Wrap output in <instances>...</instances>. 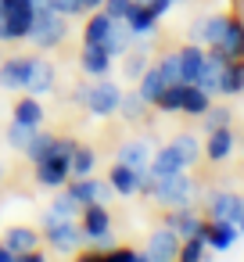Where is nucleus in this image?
<instances>
[{"label":"nucleus","instance_id":"1","mask_svg":"<svg viewBox=\"0 0 244 262\" xmlns=\"http://www.w3.org/2000/svg\"><path fill=\"white\" fill-rule=\"evenodd\" d=\"M76 147H79L76 137H58V140H54V151H51L43 162L33 165L36 187H43V190H61V187L72 180V155H76Z\"/></svg>","mask_w":244,"mask_h":262},{"label":"nucleus","instance_id":"2","mask_svg":"<svg viewBox=\"0 0 244 262\" xmlns=\"http://www.w3.org/2000/svg\"><path fill=\"white\" fill-rule=\"evenodd\" d=\"M69 40V18L58 15L47 0H36V18H33V29H29V43L36 51H54Z\"/></svg>","mask_w":244,"mask_h":262},{"label":"nucleus","instance_id":"3","mask_svg":"<svg viewBox=\"0 0 244 262\" xmlns=\"http://www.w3.org/2000/svg\"><path fill=\"white\" fill-rule=\"evenodd\" d=\"M33 18H36V0H8V11L0 15V43L29 40Z\"/></svg>","mask_w":244,"mask_h":262},{"label":"nucleus","instance_id":"4","mask_svg":"<svg viewBox=\"0 0 244 262\" xmlns=\"http://www.w3.org/2000/svg\"><path fill=\"white\" fill-rule=\"evenodd\" d=\"M194 198H197V180H194L187 169H183V172H172V176H165V180H158V187H154V194H151V201L162 205V208L194 205Z\"/></svg>","mask_w":244,"mask_h":262},{"label":"nucleus","instance_id":"5","mask_svg":"<svg viewBox=\"0 0 244 262\" xmlns=\"http://www.w3.org/2000/svg\"><path fill=\"white\" fill-rule=\"evenodd\" d=\"M122 86L112 79V76H104V79H94L90 83V90H86V101H83V108L90 112V115H97V119H108V115H119V104H122Z\"/></svg>","mask_w":244,"mask_h":262},{"label":"nucleus","instance_id":"6","mask_svg":"<svg viewBox=\"0 0 244 262\" xmlns=\"http://www.w3.org/2000/svg\"><path fill=\"white\" fill-rule=\"evenodd\" d=\"M43 241L51 244L54 255H76L86 241H83V230L76 219H61V223H47L43 226Z\"/></svg>","mask_w":244,"mask_h":262},{"label":"nucleus","instance_id":"7","mask_svg":"<svg viewBox=\"0 0 244 262\" xmlns=\"http://www.w3.org/2000/svg\"><path fill=\"white\" fill-rule=\"evenodd\" d=\"M33 58H36V54H11V58L0 61V90L26 94L29 72H33Z\"/></svg>","mask_w":244,"mask_h":262},{"label":"nucleus","instance_id":"8","mask_svg":"<svg viewBox=\"0 0 244 262\" xmlns=\"http://www.w3.org/2000/svg\"><path fill=\"white\" fill-rule=\"evenodd\" d=\"M65 190H69L79 205H108V201L115 198L112 183L101 180V176H79V180H69Z\"/></svg>","mask_w":244,"mask_h":262},{"label":"nucleus","instance_id":"9","mask_svg":"<svg viewBox=\"0 0 244 262\" xmlns=\"http://www.w3.org/2000/svg\"><path fill=\"white\" fill-rule=\"evenodd\" d=\"M205 215L194 208V205H176V208H169L165 212V223L162 226H169L180 241H187V237H201L205 233Z\"/></svg>","mask_w":244,"mask_h":262},{"label":"nucleus","instance_id":"10","mask_svg":"<svg viewBox=\"0 0 244 262\" xmlns=\"http://www.w3.org/2000/svg\"><path fill=\"white\" fill-rule=\"evenodd\" d=\"M244 212V194L237 190H208V201H205V219H226V223H237Z\"/></svg>","mask_w":244,"mask_h":262},{"label":"nucleus","instance_id":"11","mask_svg":"<svg viewBox=\"0 0 244 262\" xmlns=\"http://www.w3.org/2000/svg\"><path fill=\"white\" fill-rule=\"evenodd\" d=\"M180 237L169 230V226H158V230H151V237H147V244H144V255L151 258V262H176L180 258Z\"/></svg>","mask_w":244,"mask_h":262},{"label":"nucleus","instance_id":"12","mask_svg":"<svg viewBox=\"0 0 244 262\" xmlns=\"http://www.w3.org/2000/svg\"><path fill=\"white\" fill-rule=\"evenodd\" d=\"M79 230H83V241H97V237H108L112 233V212L108 205H83L79 208Z\"/></svg>","mask_w":244,"mask_h":262},{"label":"nucleus","instance_id":"13","mask_svg":"<svg viewBox=\"0 0 244 262\" xmlns=\"http://www.w3.org/2000/svg\"><path fill=\"white\" fill-rule=\"evenodd\" d=\"M237 147V137H233V126H219L212 133H205V144H201V158H208L212 165L226 162Z\"/></svg>","mask_w":244,"mask_h":262},{"label":"nucleus","instance_id":"14","mask_svg":"<svg viewBox=\"0 0 244 262\" xmlns=\"http://www.w3.org/2000/svg\"><path fill=\"white\" fill-rule=\"evenodd\" d=\"M223 29H226V15H201V18L190 22L187 40L190 43H201V47H215L219 36H223Z\"/></svg>","mask_w":244,"mask_h":262},{"label":"nucleus","instance_id":"15","mask_svg":"<svg viewBox=\"0 0 244 262\" xmlns=\"http://www.w3.org/2000/svg\"><path fill=\"white\" fill-rule=\"evenodd\" d=\"M112 65H115V58H112L104 47H97V43H83V51H79V72H83V76H90V79H104V76H112Z\"/></svg>","mask_w":244,"mask_h":262},{"label":"nucleus","instance_id":"16","mask_svg":"<svg viewBox=\"0 0 244 262\" xmlns=\"http://www.w3.org/2000/svg\"><path fill=\"white\" fill-rule=\"evenodd\" d=\"M215 51L223 58H230V61L244 58V15H226V29H223Z\"/></svg>","mask_w":244,"mask_h":262},{"label":"nucleus","instance_id":"17","mask_svg":"<svg viewBox=\"0 0 244 262\" xmlns=\"http://www.w3.org/2000/svg\"><path fill=\"white\" fill-rule=\"evenodd\" d=\"M151 155H154V144H151V140H144V137H133V140L119 144L115 162H122V165H129V169L144 172V169L151 165Z\"/></svg>","mask_w":244,"mask_h":262},{"label":"nucleus","instance_id":"18","mask_svg":"<svg viewBox=\"0 0 244 262\" xmlns=\"http://www.w3.org/2000/svg\"><path fill=\"white\" fill-rule=\"evenodd\" d=\"M201 237H205L208 251H230V248L240 241V230H237V223H226V219H208Z\"/></svg>","mask_w":244,"mask_h":262},{"label":"nucleus","instance_id":"19","mask_svg":"<svg viewBox=\"0 0 244 262\" xmlns=\"http://www.w3.org/2000/svg\"><path fill=\"white\" fill-rule=\"evenodd\" d=\"M40 241H43V233H40L36 226H8V230H4V241H0V244H4L8 251H15V258H18V255L40 248Z\"/></svg>","mask_w":244,"mask_h":262},{"label":"nucleus","instance_id":"20","mask_svg":"<svg viewBox=\"0 0 244 262\" xmlns=\"http://www.w3.org/2000/svg\"><path fill=\"white\" fill-rule=\"evenodd\" d=\"M226 61H230V58H223L215 47H205V65H201V72H197V79H194V83L215 97V90H219V76H223Z\"/></svg>","mask_w":244,"mask_h":262},{"label":"nucleus","instance_id":"21","mask_svg":"<svg viewBox=\"0 0 244 262\" xmlns=\"http://www.w3.org/2000/svg\"><path fill=\"white\" fill-rule=\"evenodd\" d=\"M79 208H83V205H79V201H76L65 187H61V190H54V201L43 208L40 223L47 226V223H61V219H79Z\"/></svg>","mask_w":244,"mask_h":262},{"label":"nucleus","instance_id":"22","mask_svg":"<svg viewBox=\"0 0 244 262\" xmlns=\"http://www.w3.org/2000/svg\"><path fill=\"white\" fill-rule=\"evenodd\" d=\"M122 22L129 26V33H133V36H154V29H158L162 15H158L151 4H133V8H129V15H126Z\"/></svg>","mask_w":244,"mask_h":262},{"label":"nucleus","instance_id":"23","mask_svg":"<svg viewBox=\"0 0 244 262\" xmlns=\"http://www.w3.org/2000/svg\"><path fill=\"white\" fill-rule=\"evenodd\" d=\"M104 180L112 183L115 198H137V187H140V172H137V169H129V165L115 162V165L108 169V176H104Z\"/></svg>","mask_w":244,"mask_h":262},{"label":"nucleus","instance_id":"24","mask_svg":"<svg viewBox=\"0 0 244 262\" xmlns=\"http://www.w3.org/2000/svg\"><path fill=\"white\" fill-rule=\"evenodd\" d=\"M176 58H180V83H194L197 72H201V65H205V47L187 40V43L176 51Z\"/></svg>","mask_w":244,"mask_h":262},{"label":"nucleus","instance_id":"25","mask_svg":"<svg viewBox=\"0 0 244 262\" xmlns=\"http://www.w3.org/2000/svg\"><path fill=\"white\" fill-rule=\"evenodd\" d=\"M54 79H58L54 65H51L47 58H33V72H29V86H26V94H33V97L51 94V90H54Z\"/></svg>","mask_w":244,"mask_h":262},{"label":"nucleus","instance_id":"26","mask_svg":"<svg viewBox=\"0 0 244 262\" xmlns=\"http://www.w3.org/2000/svg\"><path fill=\"white\" fill-rule=\"evenodd\" d=\"M11 119H15V122H26V126H43L47 108H43V101H40V97L22 94V97L11 104Z\"/></svg>","mask_w":244,"mask_h":262},{"label":"nucleus","instance_id":"27","mask_svg":"<svg viewBox=\"0 0 244 262\" xmlns=\"http://www.w3.org/2000/svg\"><path fill=\"white\" fill-rule=\"evenodd\" d=\"M187 165L180 162V155L172 151V144H165V147H154V155H151V165H147V172L154 176V180H165V176H172V172H183Z\"/></svg>","mask_w":244,"mask_h":262},{"label":"nucleus","instance_id":"28","mask_svg":"<svg viewBox=\"0 0 244 262\" xmlns=\"http://www.w3.org/2000/svg\"><path fill=\"white\" fill-rule=\"evenodd\" d=\"M240 94H244V58L226 61V69H223V76H219L215 97H240Z\"/></svg>","mask_w":244,"mask_h":262},{"label":"nucleus","instance_id":"29","mask_svg":"<svg viewBox=\"0 0 244 262\" xmlns=\"http://www.w3.org/2000/svg\"><path fill=\"white\" fill-rule=\"evenodd\" d=\"M212 104V94L201 90L197 83H183V104H180V115H190V119H201Z\"/></svg>","mask_w":244,"mask_h":262},{"label":"nucleus","instance_id":"30","mask_svg":"<svg viewBox=\"0 0 244 262\" xmlns=\"http://www.w3.org/2000/svg\"><path fill=\"white\" fill-rule=\"evenodd\" d=\"M112 22L115 18H108L104 11H90L86 15V26H83V43H104L108 40V33H112Z\"/></svg>","mask_w":244,"mask_h":262},{"label":"nucleus","instance_id":"31","mask_svg":"<svg viewBox=\"0 0 244 262\" xmlns=\"http://www.w3.org/2000/svg\"><path fill=\"white\" fill-rule=\"evenodd\" d=\"M133 40H137V36L129 33V26H126V22H112V33H108V40H104L101 47H104L112 58H122V54L133 47Z\"/></svg>","mask_w":244,"mask_h":262},{"label":"nucleus","instance_id":"32","mask_svg":"<svg viewBox=\"0 0 244 262\" xmlns=\"http://www.w3.org/2000/svg\"><path fill=\"white\" fill-rule=\"evenodd\" d=\"M165 86H169V83L162 79V72L154 69V61H151V65H147V72L137 79V94H140V97H144L151 108H154V101H158V94H162Z\"/></svg>","mask_w":244,"mask_h":262},{"label":"nucleus","instance_id":"33","mask_svg":"<svg viewBox=\"0 0 244 262\" xmlns=\"http://www.w3.org/2000/svg\"><path fill=\"white\" fill-rule=\"evenodd\" d=\"M169 144H172V151L180 155V162H183L187 169L197 165V158H201V140H197L194 133H176Z\"/></svg>","mask_w":244,"mask_h":262},{"label":"nucleus","instance_id":"34","mask_svg":"<svg viewBox=\"0 0 244 262\" xmlns=\"http://www.w3.org/2000/svg\"><path fill=\"white\" fill-rule=\"evenodd\" d=\"M147 112H151V104L137 94V90H126L122 94V104H119V115L126 119V122H144L147 119Z\"/></svg>","mask_w":244,"mask_h":262},{"label":"nucleus","instance_id":"35","mask_svg":"<svg viewBox=\"0 0 244 262\" xmlns=\"http://www.w3.org/2000/svg\"><path fill=\"white\" fill-rule=\"evenodd\" d=\"M54 140H58V133H51V129H43V126H40V129H36V137L29 140V147H26L22 155L36 165V162H43V158L54 151Z\"/></svg>","mask_w":244,"mask_h":262},{"label":"nucleus","instance_id":"36","mask_svg":"<svg viewBox=\"0 0 244 262\" xmlns=\"http://www.w3.org/2000/svg\"><path fill=\"white\" fill-rule=\"evenodd\" d=\"M36 129H40V126H26V122H15V119H11V126L4 129V140H8V147H11V151H18V155H22V151L29 147V140L36 137Z\"/></svg>","mask_w":244,"mask_h":262},{"label":"nucleus","instance_id":"37","mask_svg":"<svg viewBox=\"0 0 244 262\" xmlns=\"http://www.w3.org/2000/svg\"><path fill=\"white\" fill-rule=\"evenodd\" d=\"M94 169H97V151L86 147V144H79L76 155H72V180H79V176H94Z\"/></svg>","mask_w":244,"mask_h":262},{"label":"nucleus","instance_id":"38","mask_svg":"<svg viewBox=\"0 0 244 262\" xmlns=\"http://www.w3.org/2000/svg\"><path fill=\"white\" fill-rule=\"evenodd\" d=\"M180 104H183V83L165 86V90L158 94V101H154V108L165 112V115H180Z\"/></svg>","mask_w":244,"mask_h":262},{"label":"nucleus","instance_id":"39","mask_svg":"<svg viewBox=\"0 0 244 262\" xmlns=\"http://www.w3.org/2000/svg\"><path fill=\"white\" fill-rule=\"evenodd\" d=\"M230 122H233V112H230L226 104H215V101H212L208 112L201 115V129H205V133H212V129H219V126H230Z\"/></svg>","mask_w":244,"mask_h":262},{"label":"nucleus","instance_id":"40","mask_svg":"<svg viewBox=\"0 0 244 262\" xmlns=\"http://www.w3.org/2000/svg\"><path fill=\"white\" fill-rule=\"evenodd\" d=\"M205 255H208L205 237H187V241L180 244V258H176V262H205Z\"/></svg>","mask_w":244,"mask_h":262},{"label":"nucleus","instance_id":"41","mask_svg":"<svg viewBox=\"0 0 244 262\" xmlns=\"http://www.w3.org/2000/svg\"><path fill=\"white\" fill-rule=\"evenodd\" d=\"M154 69L162 72V79L172 86V83H180V58H176V51H169V54H162L158 61H154Z\"/></svg>","mask_w":244,"mask_h":262},{"label":"nucleus","instance_id":"42","mask_svg":"<svg viewBox=\"0 0 244 262\" xmlns=\"http://www.w3.org/2000/svg\"><path fill=\"white\" fill-rule=\"evenodd\" d=\"M47 4L58 11V15H65V18H79V15H90L86 11V0H47Z\"/></svg>","mask_w":244,"mask_h":262},{"label":"nucleus","instance_id":"43","mask_svg":"<svg viewBox=\"0 0 244 262\" xmlns=\"http://www.w3.org/2000/svg\"><path fill=\"white\" fill-rule=\"evenodd\" d=\"M129 8H133V0H104V4H101V11L108 18H115V22H122L129 15Z\"/></svg>","mask_w":244,"mask_h":262},{"label":"nucleus","instance_id":"44","mask_svg":"<svg viewBox=\"0 0 244 262\" xmlns=\"http://www.w3.org/2000/svg\"><path fill=\"white\" fill-rule=\"evenodd\" d=\"M133 251H137V248H119V244H115L112 251H101V258H104V262H133Z\"/></svg>","mask_w":244,"mask_h":262},{"label":"nucleus","instance_id":"45","mask_svg":"<svg viewBox=\"0 0 244 262\" xmlns=\"http://www.w3.org/2000/svg\"><path fill=\"white\" fill-rule=\"evenodd\" d=\"M90 248H94V251H112V248H115V233H108V237H97V241H90Z\"/></svg>","mask_w":244,"mask_h":262},{"label":"nucleus","instance_id":"46","mask_svg":"<svg viewBox=\"0 0 244 262\" xmlns=\"http://www.w3.org/2000/svg\"><path fill=\"white\" fill-rule=\"evenodd\" d=\"M15 262H51V258H47V251H40V248H33V251H26V255H18Z\"/></svg>","mask_w":244,"mask_h":262},{"label":"nucleus","instance_id":"47","mask_svg":"<svg viewBox=\"0 0 244 262\" xmlns=\"http://www.w3.org/2000/svg\"><path fill=\"white\" fill-rule=\"evenodd\" d=\"M72 262H104V258H101V251H94V248H90V251H79Z\"/></svg>","mask_w":244,"mask_h":262},{"label":"nucleus","instance_id":"48","mask_svg":"<svg viewBox=\"0 0 244 262\" xmlns=\"http://www.w3.org/2000/svg\"><path fill=\"white\" fill-rule=\"evenodd\" d=\"M86 90H90V83H79V86L72 90V101H76V104H83V101H86Z\"/></svg>","mask_w":244,"mask_h":262},{"label":"nucleus","instance_id":"49","mask_svg":"<svg viewBox=\"0 0 244 262\" xmlns=\"http://www.w3.org/2000/svg\"><path fill=\"white\" fill-rule=\"evenodd\" d=\"M0 262H15V251H8L4 244H0Z\"/></svg>","mask_w":244,"mask_h":262},{"label":"nucleus","instance_id":"50","mask_svg":"<svg viewBox=\"0 0 244 262\" xmlns=\"http://www.w3.org/2000/svg\"><path fill=\"white\" fill-rule=\"evenodd\" d=\"M133 262H151V258H147L144 251H133Z\"/></svg>","mask_w":244,"mask_h":262},{"label":"nucleus","instance_id":"51","mask_svg":"<svg viewBox=\"0 0 244 262\" xmlns=\"http://www.w3.org/2000/svg\"><path fill=\"white\" fill-rule=\"evenodd\" d=\"M237 230H240V237H244V212H240V219H237Z\"/></svg>","mask_w":244,"mask_h":262},{"label":"nucleus","instance_id":"52","mask_svg":"<svg viewBox=\"0 0 244 262\" xmlns=\"http://www.w3.org/2000/svg\"><path fill=\"white\" fill-rule=\"evenodd\" d=\"M133 4H154V0H133Z\"/></svg>","mask_w":244,"mask_h":262},{"label":"nucleus","instance_id":"53","mask_svg":"<svg viewBox=\"0 0 244 262\" xmlns=\"http://www.w3.org/2000/svg\"><path fill=\"white\" fill-rule=\"evenodd\" d=\"M4 172H8V169H4V162H0V180H4Z\"/></svg>","mask_w":244,"mask_h":262},{"label":"nucleus","instance_id":"54","mask_svg":"<svg viewBox=\"0 0 244 262\" xmlns=\"http://www.w3.org/2000/svg\"><path fill=\"white\" fill-rule=\"evenodd\" d=\"M169 4H180V0H169Z\"/></svg>","mask_w":244,"mask_h":262},{"label":"nucleus","instance_id":"55","mask_svg":"<svg viewBox=\"0 0 244 262\" xmlns=\"http://www.w3.org/2000/svg\"><path fill=\"white\" fill-rule=\"evenodd\" d=\"M0 61H4V51H0Z\"/></svg>","mask_w":244,"mask_h":262},{"label":"nucleus","instance_id":"56","mask_svg":"<svg viewBox=\"0 0 244 262\" xmlns=\"http://www.w3.org/2000/svg\"><path fill=\"white\" fill-rule=\"evenodd\" d=\"M240 11H244V0H240Z\"/></svg>","mask_w":244,"mask_h":262}]
</instances>
